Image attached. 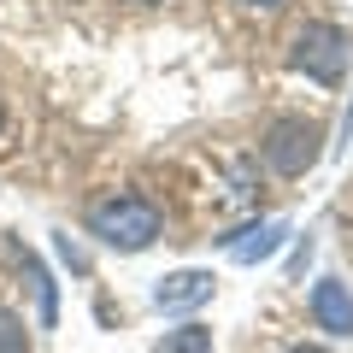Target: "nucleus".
<instances>
[{
  "label": "nucleus",
  "mask_w": 353,
  "mask_h": 353,
  "mask_svg": "<svg viewBox=\"0 0 353 353\" xmlns=\"http://www.w3.org/2000/svg\"><path fill=\"white\" fill-rule=\"evenodd\" d=\"M283 241H289V224H283V218H259V224L224 236V253H230L236 265H259V259H271Z\"/></svg>",
  "instance_id": "4"
},
{
  "label": "nucleus",
  "mask_w": 353,
  "mask_h": 353,
  "mask_svg": "<svg viewBox=\"0 0 353 353\" xmlns=\"http://www.w3.org/2000/svg\"><path fill=\"white\" fill-rule=\"evenodd\" d=\"M59 253H65V265H71V271H88V253L77 248L71 236H59Z\"/></svg>",
  "instance_id": "10"
},
{
  "label": "nucleus",
  "mask_w": 353,
  "mask_h": 353,
  "mask_svg": "<svg viewBox=\"0 0 353 353\" xmlns=\"http://www.w3.org/2000/svg\"><path fill=\"white\" fill-rule=\"evenodd\" d=\"M0 130H6V106H0Z\"/></svg>",
  "instance_id": "14"
},
{
  "label": "nucleus",
  "mask_w": 353,
  "mask_h": 353,
  "mask_svg": "<svg viewBox=\"0 0 353 353\" xmlns=\"http://www.w3.org/2000/svg\"><path fill=\"white\" fill-rule=\"evenodd\" d=\"M0 353H30V330H24V318L6 312V306H0Z\"/></svg>",
  "instance_id": "9"
},
{
  "label": "nucleus",
  "mask_w": 353,
  "mask_h": 353,
  "mask_svg": "<svg viewBox=\"0 0 353 353\" xmlns=\"http://www.w3.org/2000/svg\"><path fill=\"white\" fill-rule=\"evenodd\" d=\"M248 6H277V0H248Z\"/></svg>",
  "instance_id": "12"
},
{
  "label": "nucleus",
  "mask_w": 353,
  "mask_h": 353,
  "mask_svg": "<svg viewBox=\"0 0 353 353\" xmlns=\"http://www.w3.org/2000/svg\"><path fill=\"white\" fill-rule=\"evenodd\" d=\"M347 136H353V106H347Z\"/></svg>",
  "instance_id": "13"
},
{
  "label": "nucleus",
  "mask_w": 353,
  "mask_h": 353,
  "mask_svg": "<svg viewBox=\"0 0 353 353\" xmlns=\"http://www.w3.org/2000/svg\"><path fill=\"white\" fill-rule=\"evenodd\" d=\"M312 318H318V330H330V336H353V294H347V283H336V277L312 283Z\"/></svg>",
  "instance_id": "6"
},
{
  "label": "nucleus",
  "mask_w": 353,
  "mask_h": 353,
  "mask_svg": "<svg viewBox=\"0 0 353 353\" xmlns=\"http://www.w3.org/2000/svg\"><path fill=\"white\" fill-rule=\"evenodd\" d=\"M347 53H353L347 30L318 18V24H306L301 36H294V71H306L312 83H341V77H347Z\"/></svg>",
  "instance_id": "3"
},
{
  "label": "nucleus",
  "mask_w": 353,
  "mask_h": 353,
  "mask_svg": "<svg viewBox=\"0 0 353 353\" xmlns=\"http://www.w3.org/2000/svg\"><path fill=\"white\" fill-rule=\"evenodd\" d=\"M18 259H24L30 283H36V301H41V324H53V318H59V301H53V283H48V271H41V259H36L30 248H18Z\"/></svg>",
  "instance_id": "8"
},
{
  "label": "nucleus",
  "mask_w": 353,
  "mask_h": 353,
  "mask_svg": "<svg viewBox=\"0 0 353 353\" xmlns=\"http://www.w3.org/2000/svg\"><path fill=\"white\" fill-rule=\"evenodd\" d=\"M289 353H324V347H289Z\"/></svg>",
  "instance_id": "11"
},
{
  "label": "nucleus",
  "mask_w": 353,
  "mask_h": 353,
  "mask_svg": "<svg viewBox=\"0 0 353 353\" xmlns=\"http://www.w3.org/2000/svg\"><path fill=\"white\" fill-rule=\"evenodd\" d=\"M88 236H101L118 253H141L159 241V206L141 194H101L88 201Z\"/></svg>",
  "instance_id": "1"
},
{
  "label": "nucleus",
  "mask_w": 353,
  "mask_h": 353,
  "mask_svg": "<svg viewBox=\"0 0 353 353\" xmlns=\"http://www.w3.org/2000/svg\"><path fill=\"white\" fill-rule=\"evenodd\" d=\"M153 353H212V330L206 324H183V330H165L153 341Z\"/></svg>",
  "instance_id": "7"
},
{
  "label": "nucleus",
  "mask_w": 353,
  "mask_h": 353,
  "mask_svg": "<svg viewBox=\"0 0 353 353\" xmlns=\"http://www.w3.org/2000/svg\"><path fill=\"white\" fill-rule=\"evenodd\" d=\"M218 277L212 271H171V277H159V289H153V306L159 312H189V306L212 301Z\"/></svg>",
  "instance_id": "5"
},
{
  "label": "nucleus",
  "mask_w": 353,
  "mask_h": 353,
  "mask_svg": "<svg viewBox=\"0 0 353 353\" xmlns=\"http://www.w3.org/2000/svg\"><path fill=\"white\" fill-rule=\"evenodd\" d=\"M259 153H265V165L277 176H306L318 165V153H324V130H318L312 118H277V124L265 130Z\"/></svg>",
  "instance_id": "2"
}]
</instances>
